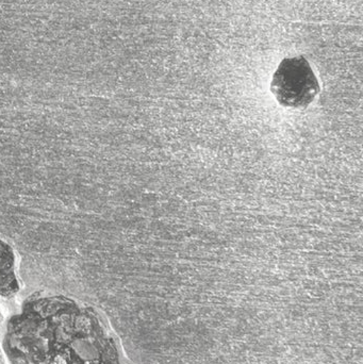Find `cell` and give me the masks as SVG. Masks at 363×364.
I'll use <instances>...</instances> for the list:
<instances>
[{
    "label": "cell",
    "mask_w": 363,
    "mask_h": 364,
    "mask_svg": "<svg viewBox=\"0 0 363 364\" xmlns=\"http://www.w3.org/2000/svg\"><path fill=\"white\" fill-rule=\"evenodd\" d=\"M271 92L285 108L306 109L320 93V83L306 58L298 55L281 62Z\"/></svg>",
    "instance_id": "1"
}]
</instances>
